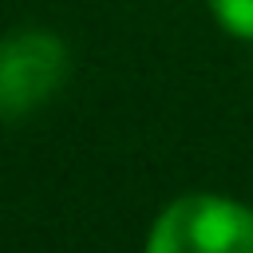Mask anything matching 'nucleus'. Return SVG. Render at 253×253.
Listing matches in <instances>:
<instances>
[{
	"instance_id": "nucleus-1",
	"label": "nucleus",
	"mask_w": 253,
	"mask_h": 253,
	"mask_svg": "<svg viewBox=\"0 0 253 253\" xmlns=\"http://www.w3.org/2000/svg\"><path fill=\"white\" fill-rule=\"evenodd\" d=\"M142 253H253V206L213 190L182 194L150 221Z\"/></svg>"
},
{
	"instance_id": "nucleus-2",
	"label": "nucleus",
	"mask_w": 253,
	"mask_h": 253,
	"mask_svg": "<svg viewBox=\"0 0 253 253\" xmlns=\"http://www.w3.org/2000/svg\"><path fill=\"white\" fill-rule=\"evenodd\" d=\"M67 43L47 28H20L0 40V119L40 111L67 79Z\"/></svg>"
},
{
	"instance_id": "nucleus-3",
	"label": "nucleus",
	"mask_w": 253,
	"mask_h": 253,
	"mask_svg": "<svg viewBox=\"0 0 253 253\" xmlns=\"http://www.w3.org/2000/svg\"><path fill=\"white\" fill-rule=\"evenodd\" d=\"M206 4H210V16L221 32L253 43V0H206Z\"/></svg>"
}]
</instances>
